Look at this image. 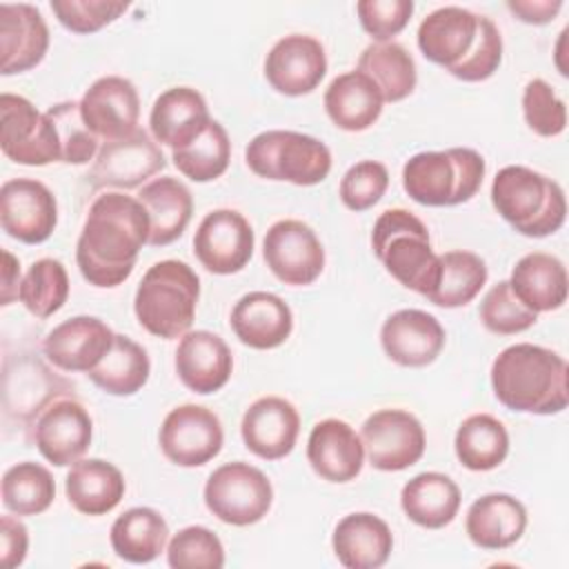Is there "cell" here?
<instances>
[{
  "label": "cell",
  "instance_id": "816d5d0a",
  "mask_svg": "<svg viewBox=\"0 0 569 569\" xmlns=\"http://www.w3.org/2000/svg\"><path fill=\"white\" fill-rule=\"evenodd\" d=\"M356 11L362 29L376 42H389L393 36H398L407 27L413 13V2L411 0H360L356 4Z\"/></svg>",
  "mask_w": 569,
  "mask_h": 569
},
{
  "label": "cell",
  "instance_id": "db71d44e",
  "mask_svg": "<svg viewBox=\"0 0 569 569\" xmlns=\"http://www.w3.org/2000/svg\"><path fill=\"white\" fill-rule=\"evenodd\" d=\"M507 9L527 24H547L562 9L560 0H509Z\"/></svg>",
  "mask_w": 569,
  "mask_h": 569
},
{
  "label": "cell",
  "instance_id": "b9f144b4",
  "mask_svg": "<svg viewBox=\"0 0 569 569\" xmlns=\"http://www.w3.org/2000/svg\"><path fill=\"white\" fill-rule=\"evenodd\" d=\"M173 164L193 182H211L220 178L231 160V142L227 129L211 118L207 129L189 144L173 149Z\"/></svg>",
  "mask_w": 569,
  "mask_h": 569
},
{
  "label": "cell",
  "instance_id": "4dcf8cb0",
  "mask_svg": "<svg viewBox=\"0 0 569 569\" xmlns=\"http://www.w3.org/2000/svg\"><path fill=\"white\" fill-rule=\"evenodd\" d=\"M138 200L149 216V242L151 247H167L176 242L193 213V198L187 184L178 178L162 176L140 187Z\"/></svg>",
  "mask_w": 569,
  "mask_h": 569
},
{
  "label": "cell",
  "instance_id": "d6a6232c",
  "mask_svg": "<svg viewBox=\"0 0 569 569\" xmlns=\"http://www.w3.org/2000/svg\"><path fill=\"white\" fill-rule=\"evenodd\" d=\"M67 500L84 516H102L120 505L127 485L122 471L102 458H80L64 478Z\"/></svg>",
  "mask_w": 569,
  "mask_h": 569
},
{
  "label": "cell",
  "instance_id": "d590c367",
  "mask_svg": "<svg viewBox=\"0 0 569 569\" xmlns=\"http://www.w3.org/2000/svg\"><path fill=\"white\" fill-rule=\"evenodd\" d=\"M113 553L131 565H147L164 551L169 540L167 520L151 507H131L118 516L109 533Z\"/></svg>",
  "mask_w": 569,
  "mask_h": 569
},
{
  "label": "cell",
  "instance_id": "6da1fadb",
  "mask_svg": "<svg viewBox=\"0 0 569 569\" xmlns=\"http://www.w3.org/2000/svg\"><path fill=\"white\" fill-rule=\"evenodd\" d=\"M149 242V216L133 196L109 191L93 200L82 224L76 262L82 278L93 287L122 284Z\"/></svg>",
  "mask_w": 569,
  "mask_h": 569
},
{
  "label": "cell",
  "instance_id": "8fae6325",
  "mask_svg": "<svg viewBox=\"0 0 569 569\" xmlns=\"http://www.w3.org/2000/svg\"><path fill=\"white\" fill-rule=\"evenodd\" d=\"M164 167L167 160L162 149L144 129L138 127L124 138L100 144L87 180L93 189H136Z\"/></svg>",
  "mask_w": 569,
  "mask_h": 569
},
{
  "label": "cell",
  "instance_id": "bcb514c9",
  "mask_svg": "<svg viewBox=\"0 0 569 569\" xmlns=\"http://www.w3.org/2000/svg\"><path fill=\"white\" fill-rule=\"evenodd\" d=\"M485 329L498 336L522 333L536 325L538 313L525 307L509 287V280L496 282L480 302L478 311Z\"/></svg>",
  "mask_w": 569,
  "mask_h": 569
},
{
  "label": "cell",
  "instance_id": "ee69618b",
  "mask_svg": "<svg viewBox=\"0 0 569 569\" xmlns=\"http://www.w3.org/2000/svg\"><path fill=\"white\" fill-rule=\"evenodd\" d=\"M47 116L51 118L58 140H60V162L64 164H87L93 160L100 151V140L93 136V131L84 124L80 113V102L64 100L58 104H51L47 109Z\"/></svg>",
  "mask_w": 569,
  "mask_h": 569
},
{
  "label": "cell",
  "instance_id": "7bdbcfd3",
  "mask_svg": "<svg viewBox=\"0 0 569 569\" xmlns=\"http://www.w3.org/2000/svg\"><path fill=\"white\" fill-rule=\"evenodd\" d=\"M20 302L36 318H49L60 311L69 298V276L60 260H36L20 282Z\"/></svg>",
  "mask_w": 569,
  "mask_h": 569
},
{
  "label": "cell",
  "instance_id": "7a4b0ae2",
  "mask_svg": "<svg viewBox=\"0 0 569 569\" xmlns=\"http://www.w3.org/2000/svg\"><path fill=\"white\" fill-rule=\"evenodd\" d=\"M491 387L500 405L520 413L551 416L569 405L565 358L531 342H516L496 356Z\"/></svg>",
  "mask_w": 569,
  "mask_h": 569
},
{
  "label": "cell",
  "instance_id": "52a82bcc",
  "mask_svg": "<svg viewBox=\"0 0 569 569\" xmlns=\"http://www.w3.org/2000/svg\"><path fill=\"white\" fill-rule=\"evenodd\" d=\"M247 167L264 180H284L298 187L322 182L331 171L329 147L307 133L269 129L244 149Z\"/></svg>",
  "mask_w": 569,
  "mask_h": 569
},
{
  "label": "cell",
  "instance_id": "ab89813d",
  "mask_svg": "<svg viewBox=\"0 0 569 569\" xmlns=\"http://www.w3.org/2000/svg\"><path fill=\"white\" fill-rule=\"evenodd\" d=\"M487 276V264L478 253L465 249L447 251L440 256L438 284L427 300L445 309L465 307L480 293Z\"/></svg>",
  "mask_w": 569,
  "mask_h": 569
},
{
  "label": "cell",
  "instance_id": "ac0fdd59",
  "mask_svg": "<svg viewBox=\"0 0 569 569\" xmlns=\"http://www.w3.org/2000/svg\"><path fill=\"white\" fill-rule=\"evenodd\" d=\"M327 73V53L320 40L305 33L280 38L264 58V78L282 96L311 93Z\"/></svg>",
  "mask_w": 569,
  "mask_h": 569
},
{
  "label": "cell",
  "instance_id": "60d3db41",
  "mask_svg": "<svg viewBox=\"0 0 569 569\" xmlns=\"http://www.w3.org/2000/svg\"><path fill=\"white\" fill-rule=\"evenodd\" d=\"M0 491L7 511L16 516H38L51 507L56 480L47 467L24 460L4 471Z\"/></svg>",
  "mask_w": 569,
  "mask_h": 569
},
{
  "label": "cell",
  "instance_id": "3957f363",
  "mask_svg": "<svg viewBox=\"0 0 569 569\" xmlns=\"http://www.w3.org/2000/svg\"><path fill=\"white\" fill-rule=\"evenodd\" d=\"M491 204L522 236L545 238L556 233L567 218L562 187L529 167H502L491 182Z\"/></svg>",
  "mask_w": 569,
  "mask_h": 569
},
{
  "label": "cell",
  "instance_id": "7dc6e473",
  "mask_svg": "<svg viewBox=\"0 0 569 569\" xmlns=\"http://www.w3.org/2000/svg\"><path fill=\"white\" fill-rule=\"evenodd\" d=\"M522 113L527 127L542 138L560 136L567 127V104L542 78H533L525 84Z\"/></svg>",
  "mask_w": 569,
  "mask_h": 569
},
{
  "label": "cell",
  "instance_id": "e575fe53",
  "mask_svg": "<svg viewBox=\"0 0 569 569\" xmlns=\"http://www.w3.org/2000/svg\"><path fill=\"white\" fill-rule=\"evenodd\" d=\"M400 507L418 527L442 529L458 516L460 489L440 471H422L402 487Z\"/></svg>",
  "mask_w": 569,
  "mask_h": 569
},
{
  "label": "cell",
  "instance_id": "2e32d148",
  "mask_svg": "<svg viewBox=\"0 0 569 569\" xmlns=\"http://www.w3.org/2000/svg\"><path fill=\"white\" fill-rule=\"evenodd\" d=\"M93 422L76 396L56 398L31 425V440L56 467L78 462L91 445Z\"/></svg>",
  "mask_w": 569,
  "mask_h": 569
},
{
  "label": "cell",
  "instance_id": "f5cc1de1",
  "mask_svg": "<svg viewBox=\"0 0 569 569\" xmlns=\"http://www.w3.org/2000/svg\"><path fill=\"white\" fill-rule=\"evenodd\" d=\"M0 542H2V565L7 569H16L24 562L29 549V531L20 522V516H2L0 518Z\"/></svg>",
  "mask_w": 569,
  "mask_h": 569
},
{
  "label": "cell",
  "instance_id": "681fc988",
  "mask_svg": "<svg viewBox=\"0 0 569 569\" xmlns=\"http://www.w3.org/2000/svg\"><path fill=\"white\" fill-rule=\"evenodd\" d=\"M120 0H51L58 22L71 33H96L127 11Z\"/></svg>",
  "mask_w": 569,
  "mask_h": 569
},
{
  "label": "cell",
  "instance_id": "ffe728a7",
  "mask_svg": "<svg viewBox=\"0 0 569 569\" xmlns=\"http://www.w3.org/2000/svg\"><path fill=\"white\" fill-rule=\"evenodd\" d=\"M116 333L96 316H73L56 325L42 340L47 360L62 371L89 373L111 349Z\"/></svg>",
  "mask_w": 569,
  "mask_h": 569
},
{
  "label": "cell",
  "instance_id": "4fadbf2b",
  "mask_svg": "<svg viewBox=\"0 0 569 569\" xmlns=\"http://www.w3.org/2000/svg\"><path fill=\"white\" fill-rule=\"evenodd\" d=\"M262 256L271 273L291 287L318 280L325 269V249L316 231L296 218L273 222L262 242Z\"/></svg>",
  "mask_w": 569,
  "mask_h": 569
},
{
  "label": "cell",
  "instance_id": "11a10c76",
  "mask_svg": "<svg viewBox=\"0 0 569 569\" xmlns=\"http://www.w3.org/2000/svg\"><path fill=\"white\" fill-rule=\"evenodd\" d=\"M20 262L18 258L9 251L2 249V287H0V305L7 307L11 305L18 293H20Z\"/></svg>",
  "mask_w": 569,
  "mask_h": 569
},
{
  "label": "cell",
  "instance_id": "ba28073f",
  "mask_svg": "<svg viewBox=\"0 0 569 569\" xmlns=\"http://www.w3.org/2000/svg\"><path fill=\"white\" fill-rule=\"evenodd\" d=\"M271 502V480L258 467L242 460L220 465L204 485L207 509L233 527L260 522L269 513Z\"/></svg>",
  "mask_w": 569,
  "mask_h": 569
},
{
  "label": "cell",
  "instance_id": "f35d334b",
  "mask_svg": "<svg viewBox=\"0 0 569 569\" xmlns=\"http://www.w3.org/2000/svg\"><path fill=\"white\" fill-rule=\"evenodd\" d=\"M453 449L462 467L471 471H489L505 462L509 453V433L498 418L473 413L460 422Z\"/></svg>",
  "mask_w": 569,
  "mask_h": 569
},
{
  "label": "cell",
  "instance_id": "cb8c5ba5",
  "mask_svg": "<svg viewBox=\"0 0 569 569\" xmlns=\"http://www.w3.org/2000/svg\"><path fill=\"white\" fill-rule=\"evenodd\" d=\"M480 18L456 4L431 11L418 27V49L429 62L449 71L471 53L480 31Z\"/></svg>",
  "mask_w": 569,
  "mask_h": 569
},
{
  "label": "cell",
  "instance_id": "836d02e7",
  "mask_svg": "<svg viewBox=\"0 0 569 569\" xmlns=\"http://www.w3.org/2000/svg\"><path fill=\"white\" fill-rule=\"evenodd\" d=\"M509 287L531 311H556L567 302V269L560 258L531 251L511 269Z\"/></svg>",
  "mask_w": 569,
  "mask_h": 569
},
{
  "label": "cell",
  "instance_id": "8992f818",
  "mask_svg": "<svg viewBox=\"0 0 569 569\" xmlns=\"http://www.w3.org/2000/svg\"><path fill=\"white\" fill-rule=\"evenodd\" d=\"M485 158L469 147L420 151L402 167V189L425 207L469 202L482 187Z\"/></svg>",
  "mask_w": 569,
  "mask_h": 569
},
{
  "label": "cell",
  "instance_id": "277c9868",
  "mask_svg": "<svg viewBox=\"0 0 569 569\" xmlns=\"http://www.w3.org/2000/svg\"><path fill=\"white\" fill-rule=\"evenodd\" d=\"M371 249L402 287L425 298L436 289L440 256L431 249L425 222L411 211H382L371 229Z\"/></svg>",
  "mask_w": 569,
  "mask_h": 569
},
{
  "label": "cell",
  "instance_id": "f1b7e54d",
  "mask_svg": "<svg viewBox=\"0 0 569 569\" xmlns=\"http://www.w3.org/2000/svg\"><path fill=\"white\" fill-rule=\"evenodd\" d=\"M331 547L338 562L347 569H378L391 556L393 536L380 516L356 511L336 525Z\"/></svg>",
  "mask_w": 569,
  "mask_h": 569
},
{
  "label": "cell",
  "instance_id": "9a60e30c",
  "mask_svg": "<svg viewBox=\"0 0 569 569\" xmlns=\"http://www.w3.org/2000/svg\"><path fill=\"white\" fill-rule=\"evenodd\" d=\"M0 224L7 236L24 244L49 240L58 224V202L47 184L13 178L0 187Z\"/></svg>",
  "mask_w": 569,
  "mask_h": 569
},
{
  "label": "cell",
  "instance_id": "d4e9b609",
  "mask_svg": "<svg viewBox=\"0 0 569 569\" xmlns=\"http://www.w3.org/2000/svg\"><path fill=\"white\" fill-rule=\"evenodd\" d=\"M233 371L229 345L213 331H187L176 349V373L182 385L196 393H213L222 389Z\"/></svg>",
  "mask_w": 569,
  "mask_h": 569
},
{
  "label": "cell",
  "instance_id": "1f68e13d",
  "mask_svg": "<svg viewBox=\"0 0 569 569\" xmlns=\"http://www.w3.org/2000/svg\"><path fill=\"white\" fill-rule=\"evenodd\" d=\"M325 111L342 131H365L382 113V96L376 82L353 69L336 76L325 91Z\"/></svg>",
  "mask_w": 569,
  "mask_h": 569
},
{
  "label": "cell",
  "instance_id": "5b68a950",
  "mask_svg": "<svg viewBox=\"0 0 569 569\" xmlns=\"http://www.w3.org/2000/svg\"><path fill=\"white\" fill-rule=\"evenodd\" d=\"M200 278L182 260H160L142 276L133 311L138 322L158 338H182L196 318Z\"/></svg>",
  "mask_w": 569,
  "mask_h": 569
},
{
  "label": "cell",
  "instance_id": "30bf717a",
  "mask_svg": "<svg viewBox=\"0 0 569 569\" xmlns=\"http://www.w3.org/2000/svg\"><path fill=\"white\" fill-rule=\"evenodd\" d=\"M365 456L378 471H402L416 465L427 447L425 427L405 409H378L360 431Z\"/></svg>",
  "mask_w": 569,
  "mask_h": 569
},
{
  "label": "cell",
  "instance_id": "5bb4252c",
  "mask_svg": "<svg viewBox=\"0 0 569 569\" xmlns=\"http://www.w3.org/2000/svg\"><path fill=\"white\" fill-rule=\"evenodd\" d=\"M253 229L236 209L209 211L193 236V253L198 262L218 276L242 271L253 256Z\"/></svg>",
  "mask_w": 569,
  "mask_h": 569
},
{
  "label": "cell",
  "instance_id": "7c38bea8",
  "mask_svg": "<svg viewBox=\"0 0 569 569\" xmlns=\"http://www.w3.org/2000/svg\"><path fill=\"white\" fill-rule=\"evenodd\" d=\"M158 442L169 462L178 467H202L220 453L224 431L211 409L189 402L164 416Z\"/></svg>",
  "mask_w": 569,
  "mask_h": 569
},
{
  "label": "cell",
  "instance_id": "f6af8a7d",
  "mask_svg": "<svg viewBox=\"0 0 569 569\" xmlns=\"http://www.w3.org/2000/svg\"><path fill=\"white\" fill-rule=\"evenodd\" d=\"M167 562L173 569H220L224 565V547L211 529L191 525L169 540Z\"/></svg>",
  "mask_w": 569,
  "mask_h": 569
},
{
  "label": "cell",
  "instance_id": "9c48e42d",
  "mask_svg": "<svg viewBox=\"0 0 569 569\" xmlns=\"http://www.w3.org/2000/svg\"><path fill=\"white\" fill-rule=\"evenodd\" d=\"M0 147L2 153L29 167L60 162V140L51 118L40 113L24 96H0Z\"/></svg>",
  "mask_w": 569,
  "mask_h": 569
},
{
  "label": "cell",
  "instance_id": "e0dca14e",
  "mask_svg": "<svg viewBox=\"0 0 569 569\" xmlns=\"http://www.w3.org/2000/svg\"><path fill=\"white\" fill-rule=\"evenodd\" d=\"M73 396V385L51 371L42 360L22 356L16 360V369L4 360V416L20 425H31L56 398Z\"/></svg>",
  "mask_w": 569,
  "mask_h": 569
},
{
  "label": "cell",
  "instance_id": "83f0119b",
  "mask_svg": "<svg viewBox=\"0 0 569 569\" xmlns=\"http://www.w3.org/2000/svg\"><path fill=\"white\" fill-rule=\"evenodd\" d=\"M211 122L207 100L193 87L162 91L149 113V129L156 142L180 149L196 140Z\"/></svg>",
  "mask_w": 569,
  "mask_h": 569
},
{
  "label": "cell",
  "instance_id": "d6986e66",
  "mask_svg": "<svg viewBox=\"0 0 569 569\" xmlns=\"http://www.w3.org/2000/svg\"><path fill=\"white\" fill-rule=\"evenodd\" d=\"M84 124L102 142L124 138L138 129L140 98L131 80L122 76L98 78L80 100Z\"/></svg>",
  "mask_w": 569,
  "mask_h": 569
},
{
  "label": "cell",
  "instance_id": "484cf974",
  "mask_svg": "<svg viewBox=\"0 0 569 569\" xmlns=\"http://www.w3.org/2000/svg\"><path fill=\"white\" fill-rule=\"evenodd\" d=\"M307 460L327 482H349L365 465V445L351 425L325 418L313 425L307 440Z\"/></svg>",
  "mask_w": 569,
  "mask_h": 569
},
{
  "label": "cell",
  "instance_id": "603a6c76",
  "mask_svg": "<svg viewBox=\"0 0 569 569\" xmlns=\"http://www.w3.org/2000/svg\"><path fill=\"white\" fill-rule=\"evenodd\" d=\"M49 29L42 13L27 2L0 4V73L13 76L42 62Z\"/></svg>",
  "mask_w": 569,
  "mask_h": 569
},
{
  "label": "cell",
  "instance_id": "f546056e",
  "mask_svg": "<svg viewBox=\"0 0 569 569\" xmlns=\"http://www.w3.org/2000/svg\"><path fill=\"white\" fill-rule=\"evenodd\" d=\"M525 529L527 509L509 493H485L467 509L465 531L480 549H507L522 538Z\"/></svg>",
  "mask_w": 569,
  "mask_h": 569
},
{
  "label": "cell",
  "instance_id": "44dd1931",
  "mask_svg": "<svg viewBox=\"0 0 569 569\" xmlns=\"http://www.w3.org/2000/svg\"><path fill=\"white\" fill-rule=\"evenodd\" d=\"M240 433L251 453L262 460H280L296 447L300 433V413L280 396H262L244 411Z\"/></svg>",
  "mask_w": 569,
  "mask_h": 569
},
{
  "label": "cell",
  "instance_id": "74e56055",
  "mask_svg": "<svg viewBox=\"0 0 569 569\" xmlns=\"http://www.w3.org/2000/svg\"><path fill=\"white\" fill-rule=\"evenodd\" d=\"M358 71L367 73L376 82L385 102L405 100L413 93L418 82L411 53L393 40L371 42L365 47L358 58Z\"/></svg>",
  "mask_w": 569,
  "mask_h": 569
},
{
  "label": "cell",
  "instance_id": "4316f807",
  "mask_svg": "<svg viewBox=\"0 0 569 569\" xmlns=\"http://www.w3.org/2000/svg\"><path fill=\"white\" fill-rule=\"evenodd\" d=\"M236 338L251 349H276L293 329L289 305L271 291H249L231 309L229 316Z\"/></svg>",
  "mask_w": 569,
  "mask_h": 569
},
{
  "label": "cell",
  "instance_id": "8d00e7d4",
  "mask_svg": "<svg viewBox=\"0 0 569 569\" xmlns=\"http://www.w3.org/2000/svg\"><path fill=\"white\" fill-rule=\"evenodd\" d=\"M151 373V362L142 345L116 333L111 349L104 358L87 373L89 380L111 396L138 393Z\"/></svg>",
  "mask_w": 569,
  "mask_h": 569
},
{
  "label": "cell",
  "instance_id": "f907efd6",
  "mask_svg": "<svg viewBox=\"0 0 569 569\" xmlns=\"http://www.w3.org/2000/svg\"><path fill=\"white\" fill-rule=\"evenodd\" d=\"M500 62H502V36L493 24V20L482 16L480 31L471 53L460 64L449 69V73L462 82H482L498 71Z\"/></svg>",
  "mask_w": 569,
  "mask_h": 569
},
{
  "label": "cell",
  "instance_id": "7402d4cb",
  "mask_svg": "<svg viewBox=\"0 0 569 569\" xmlns=\"http://www.w3.org/2000/svg\"><path fill=\"white\" fill-rule=\"evenodd\" d=\"M380 345L400 367H427L445 347V329L422 309H398L382 322Z\"/></svg>",
  "mask_w": 569,
  "mask_h": 569
},
{
  "label": "cell",
  "instance_id": "c3c4849f",
  "mask_svg": "<svg viewBox=\"0 0 569 569\" xmlns=\"http://www.w3.org/2000/svg\"><path fill=\"white\" fill-rule=\"evenodd\" d=\"M389 187V171L378 160H360L349 167L340 180L338 196L351 211L371 209Z\"/></svg>",
  "mask_w": 569,
  "mask_h": 569
}]
</instances>
